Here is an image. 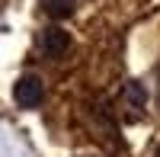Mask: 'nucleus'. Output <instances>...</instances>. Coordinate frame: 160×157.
Wrapping results in <instances>:
<instances>
[{
	"label": "nucleus",
	"instance_id": "1",
	"mask_svg": "<svg viewBox=\"0 0 160 157\" xmlns=\"http://www.w3.org/2000/svg\"><path fill=\"white\" fill-rule=\"evenodd\" d=\"M13 99H16L19 109H35L38 103L45 99V84L38 80L35 74H22L16 84H13Z\"/></svg>",
	"mask_w": 160,
	"mask_h": 157
},
{
	"label": "nucleus",
	"instance_id": "2",
	"mask_svg": "<svg viewBox=\"0 0 160 157\" xmlns=\"http://www.w3.org/2000/svg\"><path fill=\"white\" fill-rule=\"evenodd\" d=\"M68 48H71V32H64L61 26L42 29V35H38V51H42L45 58H61V55H68Z\"/></svg>",
	"mask_w": 160,
	"mask_h": 157
},
{
	"label": "nucleus",
	"instance_id": "3",
	"mask_svg": "<svg viewBox=\"0 0 160 157\" xmlns=\"http://www.w3.org/2000/svg\"><path fill=\"white\" fill-rule=\"evenodd\" d=\"M77 7V0H42V10L48 13L51 19H68Z\"/></svg>",
	"mask_w": 160,
	"mask_h": 157
},
{
	"label": "nucleus",
	"instance_id": "5",
	"mask_svg": "<svg viewBox=\"0 0 160 157\" xmlns=\"http://www.w3.org/2000/svg\"><path fill=\"white\" fill-rule=\"evenodd\" d=\"M157 157H160V151H157Z\"/></svg>",
	"mask_w": 160,
	"mask_h": 157
},
{
	"label": "nucleus",
	"instance_id": "4",
	"mask_svg": "<svg viewBox=\"0 0 160 157\" xmlns=\"http://www.w3.org/2000/svg\"><path fill=\"white\" fill-rule=\"evenodd\" d=\"M125 99H128L135 109H144V103H148V90H144V84L128 80V84H125Z\"/></svg>",
	"mask_w": 160,
	"mask_h": 157
}]
</instances>
